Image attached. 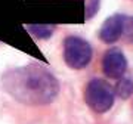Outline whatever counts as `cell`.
I'll return each mask as SVG.
<instances>
[{"instance_id": "6da1fadb", "label": "cell", "mask_w": 133, "mask_h": 124, "mask_svg": "<svg viewBox=\"0 0 133 124\" xmlns=\"http://www.w3.org/2000/svg\"><path fill=\"white\" fill-rule=\"evenodd\" d=\"M2 84L15 100L31 106L48 105L59 93L58 78L40 65L12 68L3 74Z\"/></svg>"}, {"instance_id": "ba28073f", "label": "cell", "mask_w": 133, "mask_h": 124, "mask_svg": "<svg viewBox=\"0 0 133 124\" xmlns=\"http://www.w3.org/2000/svg\"><path fill=\"white\" fill-rule=\"evenodd\" d=\"M121 38L127 43H133V16L123 15V33Z\"/></svg>"}, {"instance_id": "8992f818", "label": "cell", "mask_w": 133, "mask_h": 124, "mask_svg": "<svg viewBox=\"0 0 133 124\" xmlns=\"http://www.w3.org/2000/svg\"><path fill=\"white\" fill-rule=\"evenodd\" d=\"M30 34H33L34 37L37 38H49L50 36L53 34L55 31V27L53 25H49V24H31L27 27Z\"/></svg>"}, {"instance_id": "52a82bcc", "label": "cell", "mask_w": 133, "mask_h": 124, "mask_svg": "<svg viewBox=\"0 0 133 124\" xmlns=\"http://www.w3.org/2000/svg\"><path fill=\"white\" fill-rule=\"evenodd\" d=\"M114 93L118 96V98H121V99H127V98H130L132 93H133V83H132V80H129V78H126V77L118 78L117 84H115Z\"/></svg>"}, {"instance_id": "9c48e42d", "label": "cell", "mask_w": 133, "mask_h": 124, "mask_svg": "<svg viewBox=\"0 0 133 124\" xmlns=\"http://www.w3.org/2000/svg\"><path fill=\"white\" fill-rule=\"evenodd\" d=\"M101 0H84V9H86V18H93L99 9Z\"/></svg>"}, {"instance_id": "5b68a950", "label": "cell", "mask_w": 133, "mask_h": 124, "mask_svg": "<svg viewBox=\"0 0 133 124\" xmlns=\"http://www.w3.org/2000/svg\"><path fill=\"white\" fill-rule=\"evenodd\" d=\"M123 33V15H112L104 21L99 30V38L107 44L115 43Z\"/></svg>"}, {"instance_id": "3957f363", "label": "cell", "mask_w": 133, "mask_h": 124, "mask_svg": "<svg viewBox=\"0 0 133 124\" xmlns=\"http://www.w3.org/2000/svg\"><path fill=\"white\" fill-rule=\"evenodd\" d=\"M64 61L72 70H83L92 61V46L84 38L70 36L64 40Z\"/></svg>"}, {"instance_id": "7a4b0ae2", "label": "cell", "mask_w": 133, "mask_h": 124, "mask_svg": "<svg viewBox=\"0 0 133 124\" xmlns=\"http://www.w3.org/2000/svg\"><path fill=\"white\" fill-rule=\"evenodd\" d=\"M115 93L112 87L102 78H93L87 83L84 90V100L87 106L98 114H104L114 105Z\"/></svg>"}, {"instance_id": "277c9868", "label": "cell", "mask_w": 133, "mask_h": 124, "mask_svg": "<svg viewBox=\"0 0 133 124\" xmlns=\"http://www.w3.org/2000/svg\"><path fill=\"white\" fill-rule=\"evenodd\" d=\"M127 70V59L124 53L117 47L107 50L102 58V71L109 78H121Z\"/></svg>"}]
</instances>
